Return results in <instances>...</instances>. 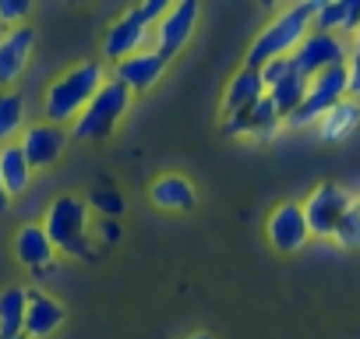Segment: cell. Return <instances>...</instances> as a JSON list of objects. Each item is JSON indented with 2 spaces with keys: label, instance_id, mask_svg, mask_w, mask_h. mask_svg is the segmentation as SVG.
<instances>
[{
  "label": "cell",
  "instance_id": "6da1fadb",
  "mask_svg": "<svg viewBox=\"0 0 360 339\" xmlns=\"http://www.w3.org/2000/svg\"><path fill=\"white\" fill-rule=\"evenodd\" d=\"M318 8H321V0H307V4H293L290 11H283L279 18H272L258 32V39H255L251 53H248V68H265L269 60L290 57L304 43V36H307Z\"/></svg>",
  "mask_w": 360,
  "mask_h": 339
},
{
  "label": "cell",
  "instance_id": "7a4b0ae2",
  "mask_svg": "<svg viewBox=\"0 0 360 339\" xmlns=\"http://www.w3.org/2000/svg\"><path fill=\"white\" fill-rule=\"evenodd\" d=\"M106 71L96 60H85L78 68H71L68 75H60L50 92H46V117L50 124H64V120H78L85 113V106L96 99V92L103 89Z\"/></svg>",
  "mask_w": 360,
  "mask_h": 339
},
{
  "label": "cell",
  "instance_id": "3957f363",
  "mask_svg": "<svg viewBox=\"0 0 360 339\" xmlns=\"http://www.w3.org/2000/svg\"><path fill=\"white\" fill-rule=\"evenodd\" d=\"M46 237L53 241L57 251L68 255H92L89 248V205L75 195H60L50 202L46 219H43Z\"/></svg>",
  "mask_w": 360,
  "mask_h": 339
},
{
  "label": "cell",
  "instance_id": "277c9868",
  "mask_svg": "<svg viewBox=\"0 0 360 339\" xmlns=\"http://www.w3.org/2000/svg\"><path fill=\"white\" fill-rule=\"evenodd\" d=\"M127 106H131V92L117 78H106L103 89L96 92V99L75 120V138L78 141H103V138H110L117 131L120 117L127 113Z\"/></svg>",
  "mask_w": 360,
  "mask_h": 339
},
{
  "label": "cell",
  "instance_id": "5b68a950",
  "mask_svg": "<svg viewBox=\"0 0 360 339\" xmlns=\"http://www.w3.org/2000/svg\"><path fill=\"white\" fill-rule=\"evenodd\" d=\"M166 0H145V4L131 8L120 22H113V29L106 32V57L110 60H124V57H134L141 53L145 39H148V29H155L166 15Z\"/></svg>",
  "mask_w": 360,
  "mask_h": 339
},
{
  "label": "cell",
  "instance_id": "8992f818",
  "mask_svg": "<svg viewBox=\"0 0 360 339\" xmlns=\"http://www.w3.org/2000/svg\"><path fill=\"white\" fill-rule=\"evenodd\" d=\"M342 99H349L346 64L314 75V78L307 82V96H304V103H300L283 124H286V127H307V124H318V120H321L332 106H339Z\"/></svg>",
  "mask_w": 360,
  "mask_h": 339
},
{
  "label": "cell",
  "instance_id": "52a82bcc",
  "mask_svg": "<svg viewBox=\"0 0 360 339\" xmlns=\"http://www.w3.org/2000/svg\"><path fill=\"white\" fill-rule=\"evenodd\" d=\"M349 60V46L342 43V36H328V32H307L304 43L290 53V64L300 78H314L328 68H342Z\"/></svg>",
  "mask_w": 360,
  "mask_h": 339
},
{
  "label": "cell",
  "instance_id": "ba28073f",
  "mask_svg": "<svg viewBox=\"0 0 360 339\" xmlns=\"http://www.w3.org/2000/svg\"><path fill=\"white\" fill-rule=\"evenodd\" d=\"M353 205V195L342 191L339 184H321L311 191V198L304 202V216H307V226H311V237H335L342 216L349 212Z\"/></svg>",
  "mask_w": 360,
  "mask_h": 339
},
{
  "label": "cell",
  "instance_id": "9c48e42d",
  "mask_svg": "<svg viewBox=\"0 0 360 339\" xmlns=\"http://www.w3.org/2000/svg\"><path fill=\"white\" fill-rule=\"evenodd\" d=\"M198 0H180V4H173L162 22L155 25V53H162L166 60L176 57L180 50H184V43L191 39L195 32V22H198Z\"/></svg>",
  "mask_w": 360,
  "mask_h": 339
},
{
  "label": "cell",
  "instance_id": "30bf717a",
  "mask_svg": "<svg viewBox=\"0 0 360 339\" xmlns=\"http://www.w3.org/2000/svg\"><path fill=\"white\" fill-rule=\"evenodd\" d=\"M265 230H269V244L276 251H283V255H293V251H300L311 241V226H307L304 205H297V202H283L269 216Z\"/></svg>",
  "mask_w": 360,
  "mask_h": 339
},
{
  "label": "cell",
  "instance_id": "8fae6325",
  "mask_svg": "<svg viewBox=\"0 0 360 339\" xmlns=\"http://www.w3.org/2000/svg\"><path fill=\"white\" fill-rule=\"evenodd\" d=\"M18 145H22L29 166H32V170H43V166H50V162L60 159V152H64V145H68V134H64L60 124H50V120H46V124L25 127V134H22Z\"/></svg>",
  "mask_w": 360,
  "mask_h": 339
},
{
  "label": "cell",
  "instance_id": "7c38bea8",
  "mask_svg": "<svg viewBox=\"0 0 360 339\" xmlns=\"http://www.w3.org/2000/svg\"><path fill=\"white\" fill-rule=\"evenodd\" d=\"M32 46H36V29H29V25L8 29L0 36V85H11L22 78V71L32 57Z\"/></svg>",
  "mask_w": 360,
  "mask_h": 339
},
{
  "label": "cell",
  "instance_id": "4fadbf2b",
  "mask_svg": "<svg viewBox=\"0 0 360 339\" xmlns=\"http://www.w3.org/2000/svg\"><path fill=\"white\" fill-rule=\"evenodd\" d=\"M166 57L162 53H155V50H141V53H134V57H124V60H117V82L127 89V92H145V89H152L159 78H162V71H166Z\"/></svg>",
  "mask_w": 360,
  "mask_h": 339
},
{
  "label": "cell",
  "instance_id": "5bb4252c",
  "mask_svg": "<svg viewBox=\"0 0 360 339\" xmlns=\"http://www.w3.org/2000/svg\"><path fill=\"white\" fill-rule=\"evenodd\" d=\"M279 113H276V106H272V99L269 96H262L255 106H248V110H240V113H230L226 117V131L230 134H240V138H258V141H265V138H272L276 131H279Z\"/></svg>",
  "mask_w": 360,
  "mask_h": 339
},
{
  "label": "cell",
  "instance_id": "9a60e30c",
  "mask_svg": "<svg viewBox=\"0 0 360 339\" xmlns=\"http://www.w3.org/2000/svg\"><path fill=\"white\" fill-rule=\"evenodd\" d=\"M53 241L46 237V230H43V223H25L22 230H18V237H15V255H18V262L25 265V269H32L36 276H46V272H53Z\"/></svg>",
  "mask_w": 360,
  "mask_h": 339
},
{
  "label": "cell",
  "instance_id": "2e32d148",
  "mask_svg": "<svg viewBox=\"0 0 360 339\" xmlns=\"http://www.w3.org/2000/svg\"><path fill=\"white\" fill-rule=\"evenodd\" d=\"M64 325V307L46 297L43 290H29V307H25V339H43L53 335Z\"/></svg>",
  "mask_w": 360,
  "mask_h": 339
},
{
  "label": "cell",
  "instance_id": "e0dca14e",
  "mask_svg": "<svg viewBox=\"0 0 360 339\" xmlns=\"http://www.w3.org/2000/svg\"><path fill=\"white\" fill-rule=\"evenodd\" d=\"M360 29V0H321V8L311 22V32H356Z\"/></svg>",
  "mask_w": 360,
  "mask_h": 339
},
{
  "label": "cell",
  "instance_id": "ac0fdd59",
  "mask_svg": "<svg viewBox=\"0 0 360 339\" xmlns=\"http://www.w3.org/2000/svg\"><path fill=\"white\" fill-rule=\"evenodd\" d=\"M262 96H265L262 71H258V68H240V71L233 75L230 89H226V103H223V110H226V117H230V113H240V110L255 106Z\"/></svg>",
  "mask_w": 360,
  "mask_h": 339
},
{
  "label": "cell",
  "instance_id": "d6986e66",
  "mask_svg": "<svg viewBox=\"0 0 360 339\" xmlns=\"http://www.w3.org/2000/svg\"><path fill=\"white\" fill-rule=\"evenodd\" d=\"M0 181H4V191L11 198L22 195L29 188V181H32V166H29V159H25L18 141L0 145Z\"/></svg>",
  "mask_w": 360,
  "mask_h": 339
},
{
  "label": "cell",
  "instance_id": "ffe728a7",
  "mask_svg": "<svg viewBox=\"0 0 360 339\" xmlns=\"http://www.w3.org/2000/svg\"><path fill=\"white\" fill-rule=\"evenodd\" d=\"M356 124H360V103L342 99L339 106H332L318 120V134H321V141H342V138H349L356 131Z\"/></svg>",
  "mask_w": 360,
  "mask_h": 339
},
{
  "label": "cell",
  "instance_id": "44dd1931",
  "mask_svg": "<svg viewBox=\"0 0 360 339\" xmlns=\"http://www.w3.org/2000/svg\"><path fill=\"white\" fill-rule=\"evenodd\" d=\"M25 307H29V290L11 286L0 293V339L25 335Z\"/></svg>",
  "mask_w": 360,
  "mask_h": 339
},
{
  "label": "cell",
  "instance_id": "7402d4cb",
  "mask_svg": "<svg viewBox=\"0 0 360 339\" xmlns=\"http://www.w3.org/2000/svg\"><path fill=\"white\" fill-rule=\"evenodd\" d=\"M152 202L169 212H188L195 209V188L184 177H159L152 184Z\"/></svg>",
  "mask_w": 360,
  "mask_h": 339
},
{
  "label": "cell",
  "instance_id": "603a6c76",
  "mask_svg": "<svg viewBox=\"0 0 360 339\" xmlns=\"http://www.w3.org/2000/svg\"><path fill=\"white\" fill-rule=\"evenodd\" d=\"M265 96L272 99V106H276L279 120H286V117L304 103V96H307V78H300L297 71H290L283 82H276L272 89H265Z\"/></svg>",
  "mask_w": 360,
  "mask_h": 339
},
{
  "label": "cell",
  "instance_id": "cb8c5ba5",
  "mask_svg": "<svg viewBox=\"0 0 360 339\" xmlns=\"http://www.w3.org/2000/svg\"><path fill=\"white\" fill-rule=\"evenodd\" d=\"M22 124H25V99L18 92H0V141L11 145Z\"/></svg>",
  "mask_w": 360,
  "mask_h": 339
},
{
  "label": "cell",
  "instance_id": "d4e9b609",
  "mask_svg": "<svg viewBox=\"0 0 360 339\" xmlns=\"http://www.w3.org/2000/svg\"><path fill=\"white\" fill-rule=\"evenodd\" d=\"M335 241H339L342 248H360V205H356V198H353L349 212L342 216V223H339V230H335Z\"/></svg>",
  "mask_w": 360,
  "mask_h": 339
},
{
  "label": "cell",
  "instance_id": "484cf974",
  "mask_svg": "<svg viewBox=\"0 0 360 339\" xmlns=\"http://www.w3.org/2000/svg\"><path fill=\"white\" fill-rule=\"evenodd\" d=\"M29 11H32L29 0H0V25L18 29V25H25Z\"/></svg>",
  "mask_w": 360,
  "mask_h": 339
},
{
  "label": "cell",
  "instance_id": "4316f807",
  "mask_svg": "<svg viewBox=\"0 0 360 339\" xmlns=\"http://www.w3.org/2000/svg\"><path fill=\"white\" fill-rule=\"evenodd\" d=\"M262 71V85L265 89H272L276 82H283L290 71H293V64H290V57H279V60H269L265 68H258Z\"/></svg>",
  "mask_w": 360,
  "mask_h": 339
},
{
  "label": "cell",
  "instance_id": "83f0119b",
  "mask_svg": "<svg viewBox=\"0 0 360 339\" xmlns=\"http://www.w3.org/2000/svg\"><path fill=\"white\" fill-rule=\"evenodd\" d=\"M346 85H349V96H360V50H349V60H346Z\"/></svg>",
  "mask_w": 360,
  "mask_h": 339
},
{
  "label": "cell",
  "instance_id": "f1b7e54d",
  "mask_svg": "<svg viewBox=\"0 0 360 339\" xmlns=\"http://www.w3.org/2000/svg\"><path fill=\"white\" fill-rule=\"evenodd\" d=\"M92 205H96L99 212H110V216H117V212L124 209V202H120L113 191H96V195H92Z\"/></svg>",
  "mask_w": 360,
  "mask_h": 339
},
{
  "label": "cell",
  "instance_id": "f546056e",
  "mask_svg": "<svg viewBox=\"0 0 360 339\" xmlns=\"http://www.w3.org/2000/svg\"><path fill=\"white\" fill-rule=\"evenodd\" d=\"M8 205H11V195L4 191V181H0V216H4V212H8Z\"/></svg>",
  "mask_w": 360,
  "mask_h": 339
},
{
  "label": "cell",
  "instance_id": "4dcf8cb0",
  "mask_svg": "<svg viewBox=\"0 0 360 339\" xmlns=\"http://www.w3.org/2000/svg\"><path fill=\"white\" fill-rule=\"evenodd\" d=\"M191 339H212V335H209V332H198V335H191Z\"/></svg>",
  "mask_w": 360,
  "mask_h": 339
},
{
  "label": "cell",
  "instance_id": "1f68e13d",
  "mask_svg": "<svg viewBox=\"0 0 360 339\" xmlns=\"http://www.w3.org/2000/svg\"><path fill=\"white\" fill-rule=\"evenodd\" d=\"M353 50H360V29H356V43H353Z\"/></svg>",
  "mask_w": 360,
  "mask_h": 339
},
{
  "label": "cell",
  "instance_id": "d6a6232c",
  "mask_svg": "<svg viewBox=\"0 0 360 339\" xmlns=\"http://www.w3.org/2000/svg\"><path fill=\"white\" fill-rule=\"evenodd\" d=\"M15 339H25V335H15Z\"/></svg>",
  "mask_w": 360,
  "mask_h": 339
},
{
  "label": "cell",
  "instance_id": "836d02e7",
  "mask_svg": "<svg viewBox=\"0 0 360 339\" xmlns=\"http://www.w3.org/2000/svg\"><path fill=\"white\" fill-rule=\"evenodd\" d=\"M356 205H360V198H356Z\"/></svg>",
  "mask_w": 360,
  "mask_h": 339
}]
</instances>
